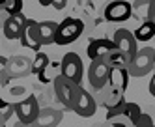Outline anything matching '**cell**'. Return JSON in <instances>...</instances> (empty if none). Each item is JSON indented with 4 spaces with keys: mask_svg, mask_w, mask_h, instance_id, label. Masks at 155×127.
<instances>
[{
    "mask_svg": "<svg viewBox=\"0 0 155 127\" xmlns=\"http://www.w3.org/2000/svg\"><path fill=\"white\" fill-rule=\"evenodd\" d=\"M114 51H118L116 43L108 38H99V39H92L88 45V58L90 60H107Z\"/></svg>",
    "mask_w": 155,
    "mask_h": 127,
    "instance_id": "8fae6325",
    "label": "cell"
},
{
    "mask_svg": "<svg viewBox=\"0 0 155 127\" xmlns=\"http://www.w3.org/2000/svg\"><path fill=\"white\" fill-rule=\"evenodd\" d=\"M13 127H36V125H34V123H32V125H28V123H21V122H17Z\"/></svg>",
    "mask_w": 155,
    "mask_h": 127,
    "instance_id": "f1b7e54d",
    "label": "cell"
},
{
    "mask_svg": "<svg viewBox=\"0 0 155 127\" xmlns=\"http://www.w3.org/2000/svg\"><path fill=\"white\" fill-rule=\"evenodd\" d=\"M23 6H25L23 0H0V11L8 13V17L21 13V11H23Z\"/></svg>",
    "mask_w": 155,
    "mask_h": 127,
    "instance_id": "44dd1931",
    "label": "cell"
},
{
    "mask_svg": "<svg viewBox=\"0 0 155 127\" xmlns=\"http://www.w3.org/2000/svg\"><path fill=\"white\" fill-rule=\"evenodd\" d=\"M148 8H150V0H135V4H133V17L142 19V22L148 21Z\"/></svg>",
    "mask_w": 155,
    "mask_h": 127,
    "instance_id": "7402d4cb",
    "label": "cell"
},
{
    "mask_svg": "<svg viewBox=\"0 0 155 127\" xmlns=\"http://www.w3.org/2000/svg\"><path fill=\"white\" fill-rule=\"evenodd\" d=\"M153 64H155V49L151 47H144L138 49L137 54L133 56V60L127 65L129 77H146L153 71Z\"/></svg>",
    "mask_w": 155,
    "mask_h": 127,
    "instance_id": "3957f363",
    "label": "cell"
},
{
    "mask_svg": "<svg viewBox=\"0 0 155 127\" xmlns=\"http://www.w3.org/2000/svg\"><path fill=\"white\" fill-rule=\"evenodd\" d=\"M54 9H64L65 6H68V0H52V4H51Z\"/></svg>",
    "mask_w": 155,
    "mask_h": 127,
    "instance_id": "484cf974",
    "label": "cell"
},
{
    "mask_svg": "<svg viewBox=\"0 0 155 127\" xmlns=\"http://www.w3.org/2000/svg\"><path fill=\"white\" fill-rule=\"evenodd\" d=\"M97 94H99L97 95L99 105L105 107L107 110H114V109H118L120 105L125 103V90L118 84H114V82H110V80L103 86V90L97 92Z\"/></svg>",
    "mask_w": 155,
    "mask_h": 127,
    "instance_id": "5b68a950",
    "label": "cell"
},
{
    "mask_svg": "<svg viewBox=\"0 0 155 127\" xmlns=\"http://www.w3.org/2000/svg\"><path fill=\"white\" fill-rule=\"evenodd\" d=\"M135 127H155V123H153V118L150 116V114H140V118L137 120V123H135Z\"/></svg>",
    "mask_w": 155,
    "mask_h": 127,
    "instance_id": "cb8c5ba5",
    "label": "cell"
},
{
    "mask_svg": "<svg viewBox=\"0 0 155 127\" xmlns=\"http://www.w3.org/2000/svg\"><path fill=\"white\" fill-rule=\"evenodd\" d=\"M52 88H54V95L60 101V105H64L65 110H73V105H75L79 90H81V84L73 82V80H69L64 75H56L52 80Z\"/></svg>",
    "mask_w": 155,
    "mask_h": 127,
    "instance_id": "7a4b0ae2",
    "label": "cell"
},
{
    "mask_svg": "<svg viewBox=\"0 0 155 127\" xmlns=\"http://www.w3.org/2000/svg\"><path fill=\"white\" fill-rule=\"evenodd\" d=\"M60 75L68 77L73 82L81 84L82 82V75H84V65L82 60L77 52H65L64 58L60 62Z\"/></svg>",
    "mask_w": 155,
    "mask_h": 127,
    "instance_id": "52a82bcc",
    "label": "cell"
},
{
    "mask_svg": "<svg viewBox=\"0 0 155 127\" xmlns=\"http://www.w3.org/2000/svg\"><path fill=\"white\" fill-rule=\"evenodd\" d=\"M140 114H142V110L137 103L125 101L118 109L107 110V125H110V127H135Z\"/></svg>",
    "mask_w": 155,
    "mask_h": 127,
    "instance_id": "6da1fadb",
    "label": "cell"
},
{
    "mask_svg": "<svg viewBox=\"0 0 155 127\" xmlns=\"http://www.w3.org/2000/svg\"><path fill=\"white\" fill-rule=\"evenodd\" d=\"M103 15L108 22H125L133 17V4L127 0H110L105 6Z\"/></svg>",
    "mask_w": 155,
    "mask_h": 127,
    "instance_id": "ba28073f",
    "label": "cell"
},
{
    "mask_svg": "<svg viewBox=\"0 0 155 127\" xmlns=\"http://www.w3.org/2000/svg\"><path fill=\"white\" fill-rule=\"evenodd\" d=\"M84 32V22L81 19L75 17H65L62 22H58V30H56V45H69L77 41Z\"/></svg>",
    "mask_w": 155,
    "mask_h": 127,
    "instance_id": "277c9868",
    "label": "cell"
},
{
    "mask_svg": "<svg viewBox=\"0 0 155 127\" xmlns=\"http://www.w3.org/2000/svg\"><path fill=\"white\" fill-rule=\"evenodd\" d=\"M30 69H32V62L28 58H25V56H13V58L8 60L6 73L9 79H21V77L30 75Z\"/></svg>",
    "mask_w": 155,
    "mask_h": 127,
    "instance_id": "9a60e30c",
    "label": "cell"
},
{
    "mask_svg": "<svg viewBox=\"0 0 155 127\" xmlns=\"http://www.w3.org/2000/svg\"><path fill=\"white\" fill-rule=\"evenodd\" d=\"M108 80L114 82V84H118V86H121L124 90H127V86H129V71H127V67H114V69H110Z\"/></svg>",
    "mask_w": 155,
    "mask_h": 127,
    "instance_id": "ffe728a7",
    "label": "cell"
},
{
    "mask_svg": "<svg viewBox=\"0 0 155 127\" xmlns=\"http://www.w3.org/2000/svg\"><path fill=\"white\" fill-rule=\"evenodd\" d=\"M15 114V109H13V103L9 105L8 109H0V127H6V123H8V120L12 118Z\"/></svg>",
    "mask_w": 155,
    "mask_h": 127,
    "instance_id": "603a6c76",
    "label": "cell"
},
{
    "mask_svg": "<svg viewBox=\"0 0 155 127\" xmlns=\"http://www.w3.org/2000/svg\"><path fill=\"white\" fill-rule=\"evenodd\" d=\"M56 30H58V22H54V21H43V22H39L41 45H52V43H56Z\"/></svg>",
    "mask_w": 155,
    "mask_h": 127,
    "instance_id": "e0dca14e",
    "label": "cell"
},
{
    "mask_svg": "<svg viewBox=\"0 0 155 127\" xmlns=\"http://www.w3.org/2000/svg\"><path fill=\"white\" fill-rule=\"evenodd\" d=\"M95 110H97V99L88 90H84L81 86L79 95H77V101L73 105V112H77L81 118H90V116L95 114Z\"/></svg>",
    "mask_w": 155,
    "mask_h": 127,
    "instance_id": "4fadbf2b",
    "label": "cell"
},
{
    "mask_svg": "<svg viewBox=\"0 0 155 127\" xmlns=\"http://www.w3.org/2000/svg\"><path fill=\"white\" fill-rule=\"evenodd\" d=\"M110 77V67L103 62V60H92L90 67H88V80H90V86L99 92L103 90V86L108 82Z\"/></svg>",
    "mask_w": 155,
    "mask_h": 127,
    "instance_id": "30bf717a",
    "label": "cell"
},
{
    "mask_svg": "<svg viewBox=\"0 0 155 127\" xmlns=\"http://www.w3.org/2000/svg\"><path fill=\"white\" fill-rule=\"evenodd\" d=\"M62 122V112L54 109H43L36 120V127H56Z\"/></svg>",
    "mask_w": 155,
    "mask_h": 127,
    "instance_id": "2e32d148",
    "label": "cell"
},
{
    "mask_svg": "<svg viewBox=\"0 0 155 127\" xmlns=\"http://www.w3.org/2000/svg\"><path fill=\"white\" fill-rule=\"evenodd\" d=\"M137 41H150L151 38H155V22L151 21H144L140 22V26L133 32Z\"/></svg>",
    "mask_w": 155,
    "mask_h": 127,
    "instance_id": "ac0fdd59",
    "label": "cell"
},
{
    "mask_svg": "<svg viewBox=\"0 0 155 127\" xmlns=\"http://www.w3.org/2000/svg\"><path fill=\"white\" fill-rule=\"evenodd\" d=\"M112 41L116 43V47L120 49V52L127 58V65H129V62L133 60V56H135L137 51H138V45H137V39H135V36H133V32L127 30V28H118L114 32Z\"/></svg>",
    "mask_w": 155,
    "mask_h": 127,
    "instance_id": "9c48e42d",
    "label": "cell"
},
{
    "mask_svg": "<svg viewBox=\"0 0 155 127\" xmlns=\"http://www.w3.org/2000/svg\"><path fill=\"white\" fill-rule=\"evenodd\" d=\"M25 25H26V17H25L23 11H21V13H17V15H9V17L4 19L2 32H4V36L8 39H19L21 34H23Z\"/></svg>",
    "mask_w": 155,
    "mask_h": 127,
    "instance_id": "5bb4252c",
    "label": "cell"
},
{
    "mask_svg": "<svg viewBox=\"0 0 155 127\" xmlns=\"http://www.w3.org/2000/svg\"><path fill=\"white\" fill-rule=\"evenodd\" d=\"M148 21L155 22V0H150V8H148Z\"/></svg>",
    "mask_w": 155,
    "mask_h": 127,
    "instance_id": "d4e9b609",
    "label": "cell"
},
{
    "mask_svg": "<svg viewBox=\"0 0 155 127\" xmlns=\"http://www.w3.org/2000/svg\"><path fill=\"white\" fill-rule=\"evenodd\" d=\"M21 45L30 51L39 52L41 49V38H39V22L34 19H26V25L23 28V34H21Z\"/></svg>",
    "mask_w": 155,
    "mask_h": 127,
    "instance_id": "7c38bea8",
    "label": "cell"
},
{
    "mask_svg": "<svg viewBox=\"0 0 155 127\" xmlns=\"http://www.w3.org/2000/svg\"><path fill=\"white\" fill-rule=\"evenodd\" d=\"M38 2H39L43 8H47V6H51V4H52V0H38Z\"/></svg>",
    "mask_w": 155,
    "mask_h": 127,
    "instance_id": "83f0119b",
    "label": "cell"
},
{
    "mask_svg": "<svg viewBox=\"0 0 155 127\" xmlns=\"http://www.w3.org/2000/svg\"><path fill=\"white\" fill-rule=\"evenodd\" d=\"M51 65V58H49V54H45V52H36V58L32 60V69H30V73L32 75H36V77H39L45 69Z\"/></svg>",
    "mask_w": 155,
    "mask_h": 127,
    "instance_id": "d6986e66",
    "label": "cell"
},
{
    "mask_svg": "<svg viewBox=\"0 0 155 127\" xmlns=\"http://www.w3.org/2000/svg\"><path fill=\"white\" fill-rule=\"evenodd\" d=\"M13 109H15V116L21 123H36L38 116H39V101L36 95H28L26 99H21L17 103H13Z\"/></svg>",
    "mask_w": 155,
    "mask_h": 127,
    "instance_id": "8992f818",
    "label": "cell"
},
{
    "mask_svg": "<svg viewBox=\"0 0 155 127\" xmlns=\"http://www.w3.org/2000/svg\"><path fill=\"white\" fill-rule=\"evenodd\" d=\"M8 60H9V58H6V56L0 54V73L6 71V67H8Z\"/></svg>",
    "mask_w": 155,
    "mask_h": 127,
    "instance_id": "4316f807",
    "label": "cell"
}]
</instances>
